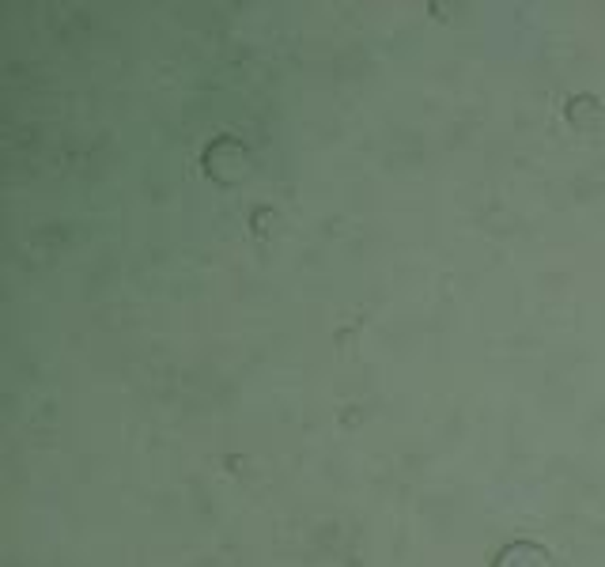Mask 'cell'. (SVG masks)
Here are the masks:
<instances>
[{
	"instance_id": "obj_1",
	"label": "cell",
	"mask_w": 605,
	"mask_h": 567,
	"mask_svg": "<svg viewBox=\"0 0 605 567\" xmlns=\"http://www.w3.org/2000/svg\"><path fill=\"white\" fill-rule=\"evenodd\" d=\"M496 564L503 567H549V552L534 549V545H511V556L500 552V560Z\"/></svg>"
}]
</instances>
